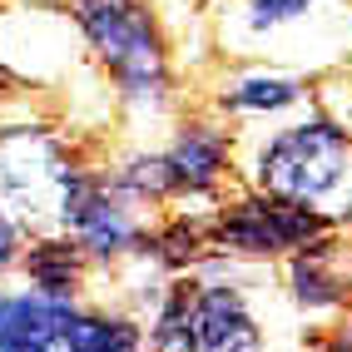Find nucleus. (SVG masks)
Segmentation results:
<instances>
[{
    "label": "nucleus",
    "mask_w": 352,
    "mask_h": 352,
    "mask_svg": "<svg viewBox=\"0 0 352 352\" xmlns=\"http://www.w3.org/2000/svg\"><path fill=\"white\" fill-rule=\"evenodd\" d=\"M223 139L214 129H189L179 144L159 159V179L164 189H208L214 174L223 169Z\"/></svg>",
    "instance_id": "6e6552de"
},
{
    "label": "nucleus",
    "mask_w": 352,
    "mask_h": 352,
    "mask_svg": "<svg viewBox=\"0 0 352 352\" xmlns=\"http://www.w3.org/2000/svg\"><path fill=\"white\" fill-rule=\"evenodd\" d=\"M65 223L75 228V239H80L85 248H95V253H124V248L139 239V228H134V219L124 214V208L109 204V199L95 194V189H85V184H75V194H69Z\"/></svg>",
    "instance_id": "0eeeda50"
},
{
    "label": "nucleus",
    "mask_w": 352,
    "mask_h": 352,
    "mask_svg": "<svg viewBox=\"0 0 352 352\" xmlns=\"http://www.w3.org/2000/svg\"><path fill=\"white\" fill-rule=\"evenodd\" d=\"M10 248H15V233H10V223H6V219H0V263L10 258Z\"/></svg>",
    "instance_id": "ddd939ff"
},
{
    "label": "nucleus",
    "mask_w": 352,
    "mask_h": 352,
    "mask_svg": "<svg viewBox=\"0 0 352 352\" xmlns=\"http://www.w3.org/2000/svg\"><path fill=\"white\" fill-rule=\"evenodd\" d=\"M263 184L288 204H318L352 174V144L333 124H298L263 154Z\"/></svg>",
    "instance_id": "7ed1b4c3"
},
{
    "label": "nucleus",
    "mask_w": 352,
    "mask_h": 352,
    "mask_svg": "<svg viewBox=\"0 0 352 352\" xmlns=\"http://www.w3.org/2000/svg\"><path fill=\"white\" fill-rule=\"evenodd\" d=\"M322 228V219H313L298 204H243L219 223V239L239 253H283V248H302Z\"/></svg>",
    "instance_id": "423d86ee"
},
{
    "label": "nucleus",
    "mask_w": 352,
    "mask_h": 352,
    "mask_svg": "<svg viewBox=\"0 0 352 352\" xmlns=\"http://www.w3.org/2000/svg\"><path fill=\"white\" fill-rule=\"evenodd\" d=\"M159 342L169 347H253L258 327L243 308V298L233 288H179V298L169 302V313L159 318Z\"/></svg>",
    "instance_id": "20e7f679"
},
{
    "label": "nucleus",
    "mask_w": 352,
    "mask_h": 352,
    "mask_svg": "<svg viewBox=\"0 0 352 352\" xmlns=\"http://www.w3.org/2000/svg\"><path fill=\"white\" fill-rule=\"evenodd\" d=\"M75 169H65V159L45 144V139H10L0 149V194H6L20 214H65L69 194H75Z\"/></svg>",
    "instance_id": "39448f33"
},
{
    "label": "nucleus",
    "mask_w": 352,
    "mask_h": 352,
    "mask_svg": "<svg viewBox=\"0 0 352 352\" xmlns=\"http://www.w3.org/2000/svg\"><path fill=\"white\" fill-rule=\"evenodd\" d=\"M293 100H298V85L278 80V75H253V80L233 85L223 95V104H233V109H283Z\"/></svg>",
    "instance_id": "1a4fd4ad"
},
{
    "label": "nucleus",
    "mask_w": 352,
    "mask_h": 352,
    "mask_svg": "<svg viewBox=\"0 0 352 352\" xmlns=\"http://www.w3.org/2000/svg\"><path fill=\"white\" fill-rule=\"evenodd\" d=\"M30 273H35L40 293L65 298V293H69V283H75V258H69V248H40V258L30 263Z\"/></svg>",
    "instance_id": "9d476101"
},
{
    "label": "nucleus",
    "mask_w": 352,
    "mask_h": 352,
    "mask_svg": "<svg viewBox=\"0 0 352 352\" xmlns=\"http://www.w3.org/2000/svg\"><path fill=\"white\" fill-rule=\"evenodd\" d=\"M139 333L129 322H104V318H80L65 298L35 293V298H6L0 293V347L10 352H45V347H80V352H104V347H134Z\"/></svg>",
    "instance_id": "f03ea898"
},
{
    "label": "nucleus",
    "mask_w": 352,
    "mask_h": 352,
    "mask_svg": "<svg viewBox=\"0 0 352 352\" xmlns=\"http://www.w3.org/2000/svg\"><path fill=\"white\" fill-rule=\"evenodd\" d=\"M308 6L313 0H253L248 6V25L253 30H273V25H283V20H298Z\"/></svg>",
    "instance_id": "9b49d317"
},
{
    "label": "nucleus",
    "mask_w": 352,
    "mask_h": 352,
    "mask_svg": "<svg viewBox=\"0 0 352 352\" xmlns=\"http://www.w3.org/2000/svg\"><path fill=\"white\" fill-rule=\"evenodd\" d=\"M293 278H298V298H302V302H313V308H322V302H338V283H333V278H322L318 263H308V258L298 263Z\"/></svg>",
    "instance_id": "f8f14e48"
},
{
    "label": "nucleus",
    "mask_w": 352,
    "mask_h": 352,
    "mask_svg": "<svg viewBox=\"0 0 352 352\" xmlns=\"http://www.w3.org/2000/svg\"><path fill=\"white\" fill-rule=\"evenodd\" d=\"M75 15H80L85 35L95 40L100 60L124 85V95L139 104H159L164 100V50H159L154 25L139 10V0H75Z\"/></svg>",
    "instance_id": "f257e3e1"
}]
</instances>
